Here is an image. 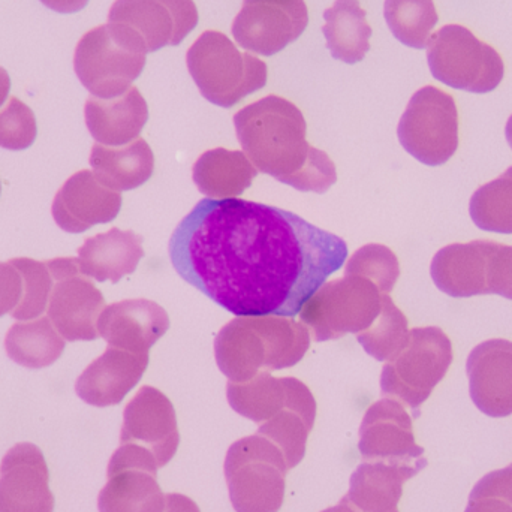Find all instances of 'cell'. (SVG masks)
Listing matches in <instances>:
<instances>
[{
  "mask_svg": "<svg viewBox=\"0 0 512 512\" xmlns=\"http://www.w3.org/2000/svg\"><path fill=\"white\" fill-rule=\"evenodd\" d=\"M346 256L340 237L240 198L201 200L170 240L180 277L236 316L294 318Z\"/></svg>",
  "mask_w": 512,
  "mask_h": 512,
  "instance_id": "6da1fadb",
  "label": "cell"
},
{
  "mask_svg": "<svg viewBox=\"0 0 512 512\" xmlns=\"http://www.w3.org/2000/svg\"><path fill=\"white\" fill-rule=\"evenodd\" d=\"M237 137L256 170L301 192L324 194L336 165L306 140L303 113L288 99L268 95L234 116Z\"/></svg>",
  "mask_w": 512,
  "mask_h": 512,
  "instance_id": "7a4b0ae2",
  "label": "cell"
},
{
  "mask_svg": "<svg viewBox=\"0 0 512 512\" xmlns=\"http://www.w3.org/2000/svg\"><path fill=\"white\" fill-rule=\"evenodd\" d=\"M309 346V328L292 318L239 316L216 337V363L231 382H246L261 372L295 366Z\"/></svg>",
  "mask_w": 512,
  "mask_h": 512,
  "instance_id": "3957f363",
  "label": "cell"
},
{
  "mask_svg": "<svg viewBox=\"0 0 512 512\" xmlns=\"http://www.w3.org/2000/svg\"><path fill=\"white\" fill-rule=\"evenodd\" d=\"M146 54V45L134 30L123 24H104L89 30L78 42L75 74L95 98H117L140 77Z\"/></svg>",
  "mask_w": 512,
  "mask_h": 512,
  "instance_id": "277c9868",
  "label": "cell"
},
{
  "mask_svg": "<svg viewBox=\"0 0 512 512\" xmlns=\"http://www.w3.org/2000/svg\"><path fill=\"white\" fill-rule=\"evenodd\" d=\"M186 63L201 95L218 107H234L267 84L265 62L242 53L227 35L216 30H207L192 44Z\"/></svg>",
  "mask_w": 512,
  "mask_h": 512,
  "instance_id": "5b68a950",
  "label": "cell"
},
{
  "mask_svg": "<svg viewBox=\"0 0 512 512\" xmlns=\"http://www.w3.org/2000/svg\"><path fill=\"white\" fill-rule=\"evenodd\" d=\"M285 456L261 435L246 436L231 445L225 457V480L237 512H277L286 487Z\"/></svg>",
  "mask_w": 512,
  "mask_h": 512,
  "instance_id": "8992f818",
  "label": "cell"
},
{
  "mask_svg": "<svg viewBox=\"0 0 512 512\" xmlns=\"http://www.w3.org/2000/svg\"><path fill=\"white\" fill-rule=\"evenodd\" d=\"M451 363L453 345L441 328H414L409 331L405 348L382 369V394L405 403L417 418L420 406L445 378Z\"/></svg>",
  "mask_w": 512,
  "mask_h": 512,
  "instance_id": "52a82bcc",
  "label": "cell"
},
{
  "mask_svg": "<svg viewBox=\"0 0 512 512\" xmlns=\"http://www.w3.org/2000/svg\"><path fill=\"white\" fill-rule=\"evenodd\" d=\"M384 292L370 279L345 274L325 282L304 303L300 319L316 342L336 340L369 330L382 310Z\"/></svg>",
  "mask_w": 512,
  "mask_h": 512,
  "instance_id": "ba28073f",
  "label": "cell"
},
{
  "mask_svg": "<svg viewBox=\"0 0 512 512\" xmlns=\"http://www.w3.org/2000/svg\"><path fill=\"white\" fill-rule=\"evenodd\" d=\"M427 62L436 80L465 92L490 93L504 80L501 54L459 24H448L430 38Z\"/></svg>",
  "mask_w": 512,
  "mask_h": 512,
  "instance_id": "9c48e42d",
  "label": "cell"
},
{
  "mask_svg": "<svg viewBox=\"0 0 512 512\" xmlns=\"http://www.w3.org/2000/svg\"><path fill=\"white\" fill-rule=\"evenodd\" d=\"M403 149L421 164L438 167L459 149V111L453 96L435 86L414 93L397 128Z\"/></svg>",
  "mask_w": 512,
  "mask_h": 512,
  "instance_id": "30bf717a",
  "label": "cell"
},
{
  "mask_svg": "<svg viewBox=\"0 0 512 512\" xmlns=\"http://www.w3.org/2000/svg\"><path fill=\"white\" fill-rule=\"evenodd\" d=\"M158 462L147 448L122 444L108 463V481L99 493V512H164Z\"/></svg>",
  "mask_w": 512,
  "mask_h": 512,
  "instance_id": "8fae6325",
  "label": "cell"
},
{
  "mask_svg": "<svg viewBox=\"0 0 512 512\" xmlns=\"http://www.w3.org/2000/svg\"><path fill=\"white\" fill-rule=\"evenodd\" d=\"M47 265L54 279L48 318L57 333L69 342L98 339V319L105 309L104 295L81 276L78 259H51Z\"/></svg>",
  "mask_w": 512,
  "mask_h": 512,
  "instance_id": "7c38bea8",
  "label": "cell"
},
{
  "mask_svg": "<svg viewBox=\"0 0 512 512\" xmlns=\"http://www.w3.org/2000/svg\"><path fill=\"white\" fill-rule=\"evenodd\" d=\"M364 462H381L421 472L427 466L424 448L415 444L411 415L397 400L373 403L364 415L358 444Z\"/></svg>",
  "mask_w": 512,
  "mask_h": 512,
  "instance_id": "4fadbf2b",
  "label": "cell"
},
{
  "mask_svg": "<svg viewBox=\"0 0 512 512\" xmlns=\"http://www.w3.org/2000/svg\"><path fill=\"white\" fill-rule=\"evenodd\" d=\"M307 24L304 0H243L231 32L240 47L268 57L297 41Z\"/></svg>",
  "mask_w": 512,
  "mask_h": 512,
  "instance_id": "5bb4252c",
  "label": "cell"
},
{
  "mask_svg": "<svg viewBox=\"0 0 512 512\" xmlns=\"http://www.w3.org/2000/svg\"><path fill=\"white\" fill-rule=\"evenodd\" d=\"M198 20L194 0H116L108 14V23L134 30L143 39L147 53L182 44Z\"/></svg>",
  "mask_w": 512,
  "mask_h": 512,
  "instance_id": "9a60e30c",
  "label": "cell"
},
{
  "mask_svg": "<svg viewBox=\"0 0 512 512\" xmlns=\"http://www.w3.org/2000/svg\"><path fill=\"white\" fill-rule=\"evenodd\" d=\"M120 444H137L155 456L164 468L179 450L180 433L176 409L171 400L156 388L144 385L123 412Z\"/></svg>",
  "mask_w": 512,
  "mask_h": 512,
  "instance_id": "2e32d148",
  "label": "cell"
},
{
  "mask_svg": "<svg viewBox=\"0 0 512 512\" xmlns=\"http://www.w3.org/2000/svg\"><path fill=\"white\" fill-rule=\"evenodd\" d=\"M50 472L36 445L17 444L0 465V512H53Z\"/></svg>",
  "mask_w": 512,
  "mask_h": 512,
  "instance_id": "e0dca14e",
  "label": "cell"
},
{
  "mask_svg": "<svg viewBox=\"0 0 512 512\" xmlns=\"http://www.w3.org/2000/svg\"><path fill=\"white\" fill-rule=\"evenodd\" d=\"M122 209V195L102 185L92 171H78L54 197V221L66 233L80 234L110 224Z\"/></svg>",
  "mask_w": 512,
  "mask_h": 512,
  "instance_id": "ac0fdd59",
  "label": "cell"
},
{
  "mask_svg": "<svg viewBox=\"0 0 512 512\" xmlns=\"http://www.w3.org/2000/svg\"><path fill=\"white\" fill-rule=\"evenodd\" d=\"M469 393L483 414L492 418L512 415V342L492 339L472 349L466 361Z\"/></svg>",
  "mask_w": 512,
  "mask_h": 512,
  "instance_id": "d6986e66",
  "label": "cell"
},
{
  "mask_svg": "<svg viewBox=\"0 0 512 512\" xmlns=\"http://www.w3.org/2000/svg\"><path fill=\"white\" fill-rule=\"evenodd\" d=\"M168 328L170 318L164 307L144 298L110 304L98 319L99 336L108 346L134 354H149Z\"/></svg>",
  "mask_w": 512,
  "mask_h": 512,
  "instance_id": "ffe728a7",
  "label": "cell"
},
{
  "mask_svg": "<svg viewBox=\"0 0 512 512\" xmlns=\"http://www.w3.org/2000/svg\"><path fill=\"white\" fill-rule=\"evenodd\" d=\"M149 366V354H134L108 346L77 379L75 391L87 405L107 408L122 403L141 381Z\"/></svg>",
  "mask_w": 512,
  "mask_h": 512,
  "instance_id": "44dd1931",
  "label": "cell"
},
{
  "mask_svg": "<svg viewBox=\"0 0 512 512\" xmlns=\"http://www.w3.org/2000/svg\"><path fill=\"white\" fill-rule=\"evenodd\" d=\"M498 242L475 240L445 246L433 256L430 274L445 294L454 298L489 294L487 271Z\"/></svg>",
  "mask_w": 512,
  "mask_h": 512,
  "instance_id": "7402d4cb",
  "label": "cell"
},
{
  "mask_svg": "<svg viewBox=\"0 0 512 512\" xmlns=\"http://www.w3.org/2000/svg\"><path fill=\"white\" fill-rule=\"evenodd\" d=\"M86 125L102 146L119 147L138 140L149 120V107L137 87L113 99H87Z\"/></svg>",
  "mask_w": 512,
  "mask_h": 512,
  "instance_id": "603a6c76",
  "label": "cell"
},
{
  "mask_svg": "<svg viewBox=\"0 0 512 512\" xmlns=\"http://www.w3.org/2000/svg\"><path fill=\"white\" fill-rule=\"evenodd\" d=\"M316 418V400L309 388L295 378H288L285 408L259 427L258 435L270 439L285 456L288 469L300 465L306 454L307 438Z\"/></svg>",
  "mask_w": 512,
  "mask_h": 512,
  "instance_id": "cb8c5ba5",
  "label": "cell"
},
{
  "mask_svg": "<svg viewBox=\"0 0 512 512\" xmlns=\"http://www.w3.org/2000/svg\"><path fill=\"white\" fill-rule=\"evenodd\" d=\"M143 237L134 231L113 228L108 233L90 237L78 249L81 274L98 282L117 283L134 273L143 259Z\"/></svg>",
  "mask_w": 512,
  "mask_h": 512,
  "instance_id": "d4e9b609",
  "label": "cell"
},
{
  "mask_svg": "<svg viewBox=\"0 0 512 512\" xmlns=\"http://www.w3.org/2000/svg\"><path fill=\"white\" fill-rule=\"evenodd\" d=\"M417 475L412 469L381 462H364L349 481L343 498L361 512H399L403 484Z\"/></svg>",
  "mask_w": 512,
  "mask_h": 512,
  "instance_id": "484cf974",
  "label": "cell"
},
{
  "mask_svg": "<svg viewBox=\"0 0 512 512\" xmlns=\"http://www.w3.org/2000/svg\"><path fill=\"white\" fill-rule=\"evenodd\" d=\"M90 165L102 185L117 192L132 191L153 176L155 156L149 144L143 138H138L122 149L95 144Z\"/></svg>",
  "mask_w": 512,
  "mask_h": 512,
  "instance_id": "4316f807",
  "label": "cell"
},
{
  "mask_svg": "<svg viewBox=\"0 0 512 512\" xmlns=\"http://www.w3.org/2000/svg\"><path fill=\"white\" fill-rule=\"evenodd\" d=\"M192 173L201 194L225 200L242 195L252 185L258 170L245 152L213 149L198 158Z\"/></svg>",
  "mask_w": 512,
  "mask_h": 512,
  "instance_id": "83f0119b",
  "label": "cell"
},
{
  "mask_svg": "<svg viewBox=\"0 0 512 512\" xmlns=\"http://www.w3.org/2000/svg\"><path fill=\"white\" fill-rule=\"evenodd\" d=\"M366 15L358 0H336L324 12L322 33L334 59L354 65L369 53L373 30Z\"/></svg>",
  "mask_w": 512,
  "mask_h": 512,
  "instance_id": "f1b7e54d",
  "label": "cell"
},
{
  "mask_svg": "<svg viewBox=\"0 0 512 512\" xmlns=\"http://www.w3.org/2000/svg\"><path fill=\"white\" fill-rule=\"evenodd\" d=\"M66 340L57 333L50 318L18 322L9 328L5 339L8 357L27 369H44L59 360Z\"/></svg>",
  "mask_w": 512,
  "mask_h": 512,
  "instance_id": "f546056e",
  "label": "cell"
},
{
  "mask_svg": "<svg viewBox=\"0 0 512 512\" xmlns=\"http://www.w3.org/2000/svg\"><path fill=\"white\" fill-rule=\"evenodd\" d=\"M228 403L231 408L254 423L264 424L276 417L288 400V378H274L261 372L246 382H228Z\"/></svg>",
  "mask_w": 512,
  "mask_h": 512,
  "instance_id": "4dcf8cb0",
  "label": "cell"
},
{
  "mask_svg": "<svg viewBox=\"0 0 512 512\" xmlns=\"http://www.w3.org/2000/svg\"><path fill=\"white\" fill-rule=\"evenodd\" d=\"M384 15L394 38L415 50L427 48L439 21L433 0H385Z\"/></svg>",
  "mask_w": 512,
  "mask_h": 512,
  "instance_id": "1f68e13d",
  "label": "cell"
},
{
  "mask_svg": "<svg viewBox=\"0 0 512 512\" xmlns=\"http://www.w3.org/2000/svg\"><path fill=\"white\" fill-rule=\"evenodd\" d=\"M469 213L480 230L512 234V167L475 191Z\"/></svg>",
  "mask_w": 512,
  "mask_h": 512,
  "instance_id": "d6a6232c",
  "label": "cell"
},
{
  "mask_svg": "<svg viewBox=\"0 0 512 512\" xmlns=\"http://www.w3.org/2000/svg\"><path fill=\"white\" fill-rule=\"evenodd\" d=\"M364 351L378 361H388L399 354L408 342V319L394 304L390 294L382 297V310L369 330L357 334Z\"/></svg>",
  "mask_w": 512,
  "mask_h": 512,
  "instance_id": "836d02e7",
  "label": "cell"
},
{
  "mask_svg": "<svg viewBox=\"0 0 512 512\" xmlns=\"http://www.w3.org/2000/svg\"><path fill=\"white\" fill-rule=\"evenodd\" d=\"M9 262L20 271L23 277V297L11 313L12 318L18 321L38 318L44 313L54 286V279L48 270L47 262L30 258H15Z\"/></svg>",
  "mask_w": 512,
  "mask_h": 512,
  "instance_id": "e575fe53",
  "label": "cell"
},
{
  "mask_svg": "<svg viewBox=\"0 0 512 512\" xmlns=\"http://www.w3.org/2000/svg\"><path fill=\"white\" fill-rule=\"evenodd\" d=\"M345 274L366 277L375 282L384 294H390L400 276L399 259L387 246L372 243L351 256Z\"/></svg>",
  "mask_w": 512,
  "mask_h": 512,
  "instance_id": "d590c367",
  "label": "cell"
},
{
  "mask_svg": "<svg viewBox=\"0 0 512 512\" xmlns=\"http://www.w3.org/2000/svg\"><path fill=\"white\" fill-rule=\"evenodd\" d=\"M36 134L35 114L24 102L12 96L0 113V147L14 152L29 149L35 143Z\"/></svg>",
  "mask_w": 512,
  "mask_h": 512,
  "instance_id": "8d00e7d4",
  "label": "cell"
},
{
  "mask_svg": "<svg viewBox=\"0 0 512 512\" xmlns=\"http://www.w3.org/2000/svg\"><path fill=\"white\" fill-rule=\"evenodd\" d=\"M487 288L489 294H498L512 300V246L498 243L490 256Z\"/></svg>",
  "mask_w": 512,
  "mask_h": 512,
  "instance_id": "74e56055",
  "label": "cell"
},
{
  "mask_svg": "<svg viewBox=\"0 0 512 512\" xmlns=\"http://www.w3.org/2000/svg\"><path fill=\"white\" fill-rule=\"evenodd\" d=\"M23 297V277L11 262H0V318L14 312Z\"/></svg>",
  "mask_w": 512,
  "mask_h": 512,
  "instance_id": "f35d334b",
  "label": "cell"
},
{
  "mask_svg": "<svg viewBox=\"0 0 512 512\" xmlns=\"http://www.w3.org/2000/svg\"><path fill=\"white\" fill-rule=\"evenodd\" d=\"M474 495L498 496L512 505V463L505 469L490 472L475 484Z\"/></svg>",
  "mask_w": 512,
  "mask_h": 512,
  "instance_id": "ab89813d",
  "label": "cell"
},
{
  "mask_svg": "<svg viewBox=\"0 0 512 512\" xmlns=\"http://www.w3.org/2000/svg\"><path fill=\"white\" fill-rule=\"evenodd\" d=\"M465 512H512V505L498 496L471 493Z\"/></svg>",
  "mask_w": 512,
  "mask_h": 512,
  "instance_id": "60d3db41",
  "label": "cell"
},
{
  "mask_svg": "<svg viewBox=\"0 0 512 512\" xmlns=\"http://www.w3.org/2000/svg\"><path fill=\"white\" fill-rule=\"evenodd\" d=\"M164 512H201L198 505L188 496L180 493H168L165 495Z\"/></svg>",
  "mask_w": 512,
  "mask_h": 512,
  "instance_id": "b9f144b4",
  "label": "cell"
},
{
  "mask_svg": "<svg viewBox=\"0 0 512 512\" xmlns=\"http://www.w3.org/2000/svg\"><path fill=\"white\" fill-rule=\"evenodd\" d=\"M47 8L60 14H72L86 8L89 0H41Z\"/></svg>",
  "mask_w": 512,
  "mask_h": 512,
  "instance_id": "7bdbcfd3",
  "label": "cell"
},
{
  "mask_svg": "<svg viewBox=\"0 0 512 512\" xmlns=\"http://www.w3.org/2000/svg\"><path fill=\"white\" fill-rule=\"evenodd\" d=\"M9 90H11V80H9L8 72L0 66V107L8 99Z\"/></svg>",
  "mask_w": 512,
  "mask_h": 512,
  "instance_id": "ee69618b",
  "label": "cell"
},
{
  "mask_svg": "<svg viewBox=\"0 0 512 512\" xmlns=\"http://www.w3.org/2000/svg\"><path fill=\"white\" fill-rule=\"evenodd\" d=\"M322 512H361V511H358L357 508L354 507V505L349 504V502L346 501L345 498H342V501H340L339 505H336V507L327 508V510H324Z\"/></svg>",
  "mask_w": 512,
  "mask_h": 512,
  "instance_id": "f6af8a7d",
  "label": "cell"
},
{
  "mask_svg": "<svg viewBox=\"0 0 512 512\" xmlns=\"http://www.w3.org/2000/svg\"><path fill=\"white\" fill-rule=\"evenodd\" d=\"M505 135H507L508 144L512 149V116L508 119L507 128H505Z\"/></svg>",
  "mask_w": 512,
  "mask_h": 512,
  "instance_id": "bcb514c9",
  "label": "cell"
}]
</instances>
